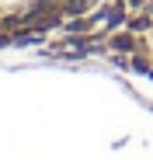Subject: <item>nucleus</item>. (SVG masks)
Masks as SVG:
<instances>
[{"label": "nucleus", "instance_id": "f257e3e1", "mask_svg": "<svg viewBox=\"0 0 153 160\" xmlns=\"http://www.w3.org/2000/svg\"><path fill=\"white\" fill-rule=\"evenodd\" d=\"M94 0H0V35H24L49 24H59L70 14H80Z\"/></svg>", "mask_w": 153, "mask_h": 160}]
</instances>
